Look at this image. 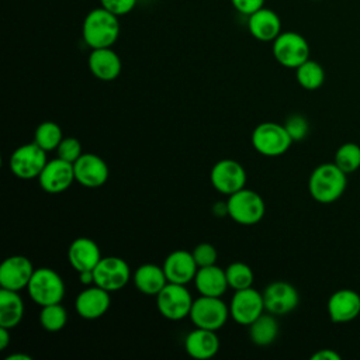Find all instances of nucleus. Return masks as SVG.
I'll return each mask as SVG.
<instances>
[{
    "instance_id": "15",
    "label": "nucleus",
    "mask_w": 360,
    "mask_h": 360,
    "mask_svg": "<svg viewBox=\"0 0 360 360\" xmlns=\"http://www.w3.org/2000/svg\"><path fill=\"white\" fill-rule=\"evenodd\" d=\"M34 266L31 260L21 255L7 257L0 266V285L6 290L21 291L27 288L32 274Z\"/></svg>"
},
{
    "instance_id": "35",
    "label": "nucleus",
    "mask_w": 360,
    "mask_h": 360,
    "mask_svg": "<svg viewBox=\"0 0 360 360\" xmlns=\"http://www.w3.org/2000/svg\"><path fill=\"white\" fill-rule=\"evenodd\" d=\"M193 257L197 263L198 267H205V266H212L217 263V257H218V253H217V249L214 245L211 243H207V242H202V243H198L194 249H193Z\"/></svg>"
},
{
    "instance_id": "5",
    "label": "nucleus",
    "mask_w": 360,
    "mask_h": 360,
    "mask_svg": "<svg viewBox=\"0 0 360 360\" xmlns=\"http://www.w3.org/2000/svg\"><path fill=\"white\" fill-rule=\"evenodd\" d=\"M291 143L287 129L277 122H262L252 132V145L263 156H280L290 149Z\"/></svg>"
},
{
    "instance_id": "36",
    "label": "nucleus",
    "mask_w": 360,
    "mask_h": 360,
    "mask_svg": "<svg viewBox=\"0 0 360 360\" xmlns=\"http://www.w3.org/2000/svg\"><path fill=\"white\" fill-rule=\"evenodd\" d=\"M101 6L115 15H125L134 10L136 6V0H100Z\"/></svg>"
},
{
    "instance_id": "9",
    "label": "nucleus",
    "mask_w": 360,
    "mask_h": 360,
    "mask_svg": "<svg viewBox=\"0 0 360 360\" xmlns=\"http://www.w3.org/2000/svg\"><path fill=\"white\" fill-rule=\"evenodd\" d=\"M46 162V152L35 142H31L18 146L11 153L8 166L15 177L30 180L39 176Z\"/></svg>"
},
{
    "instance_id": "23",
    "label": "nucleus",
    "mask_w": 360,
    "mask_h": 360,
    "mask_svg": "<svg viewBox=\"0 0 360 360\" xmlns=\"http://www.w3.org/2000/svg\"><path fill=\"white\" fill-rule=\"evenodd\" d=\"M184 349L193 359L207 360L218 353L219 339L215 330L195 328L186 336Z\"/></svg>"
},
{
    "instance_id": "3",
    "label": "nucleus",
    "mask_w": 360,
    "mask_h": 360,
    "mask_svg": "<svg viewBox=\"0 0 360 360\" xmlns=\"http://www.w3.org/2000/svg\"><path fill=\"white\" fill-rule=\"evenodd\" d=\"M65 290L62 277L49 267L35 269L27 285L30 298L39 307L60 302L65 297Z\"/></svg>"
},
{
    "instance_id": "2",
    "label": "nucleus",
    "mask_w": 360,
    "mask_h": 360,
    "mask_svg": "<svg viewBox=\"0 0 360 360\" xmlns=\"http://www.w3.org/2000/svg\"><path fill=\"white\" fill-rule=\"evenodd\" d=\"M346 173L342 172L333 162L316 166L308 180L311 197L321 204H330L339 200L347 186Z\"/></svg>"
},
{
    "instance_id": "22",
    "label": "nucleus",
    "mask_w": 360,
    "mask_h": 360,
    "mask_svg": "<svg viewBox=\"0 0 360 360\" xmlns=\"http://www.w3.org/2000/svg\"><path fill=\"white\" fill-rule=\"evenodd\" d=\"M89 69L94 77L103 82H111L121 73V59L111 48L93 49L89 56Z\"/></svg>"
},
{
    "instance_id": "25",
    "label": "nucleus",
    "mask_w": 360,
    "mask_h": 360,
    "mask_svg": "<svg viewBox=\"0 0 360 360\" xmlns=\"http://www.w3.org/2000/svg\"><path fill=\"white\" fill-rule=\"evenodd\" d=\"M167 277L165 274L163 266L153 263H145L135 270L134 284L145 295H158L160 290L167 284Z\"/></svg>"
},
{
    "instance_id": "6",
    "label": "nucleus",
    "mask_w": 360,
    "mask_h": 360,
    "mask_svg": "<svg viewBox=\"0 0 360 360\" xmlns=\"http://www.w3.org/2000/svg\"><path fill=\"white\" fill-rule=\"evenodd\" d=\"M190 319L195 328L218 330L228 321L229 307L221 300V297L201 295L193 301Z\"/></svg>"
},
{
    "instance_id": "39",
    "label": "nucleus",
    "mask_w": 360,
    "mask_h": 360,
    "mask_svg": "<svg viewBox=\"0 0 360 360\" xmlns=\"http://www.w3.org/2000/svg\"><path fill=\"white\" fill-rule=\"evenodd\" d=\"M8 328H3L0 326V350H6V347L10 343V333H8Z\"/></svg>"
},
{
    "instance_id": "1",
    "label": "nucleus",
    "mask_w": 360,
    "mask_h": 360,
    "mask_svg": "<svg viewBox=\"0 0 360 360\" xmlns=\"http://www.w3.org/2000/svg\"><path fill=\"white\" fill-rule=\"evenodd\" d=\"M84 42L91 48H111L120 35L118 15L103 6L87 13L82 27Z\"/></svg>"
},
{
    "instance_id": "28",
    "label": "nucleus",
    "mask_w": 360,
    "mask_h": 360,
    "mask_svg": "<svg viewBox=\"0 0 360 360\" xmlns=\"http://www.w3.org/2000/svg\"><path fill=\"white\" fill-rule=\"evenodd\" d=\"M295 77L302 89L316 90L325 82V70L316 60L308 59L295 69Z\"/></svg>"
},
{
    "instance_id": "8",
    "label": "nucleus",
    "mask_w": 360,
    "mask_h": 360,
    "mask_svg": "<svg viewBox=\"0 0 360 360\" xmlns=\"http://www.w3.org/2000/svg\"><path fill=\"white\" fill-rule=\"evenodd\" d=\"M273 55L281 66L297 69L301 63L309 59V45L298 32H280L273 41Z\"/></svg>"
},
{
    "instance_id": "33",
    "label": "nucleus",
    "mask_w": 360,
    "mask_h": 360,
    "mask_svg": "<svg viewBox=\"0 0 360 360\" xmlns=\"http://www.w3.org/2000/svg\"><path fill=\"white\" fill-rule=\"evenodd\" d=\"M283 125L287 129L288 135L291 136L292 142L302 141L308 135V131H309V124H308L307 118L301 114L290 115Z\"/></svg>"
},
{
    "instance_id": "27",
    "label": "nucleus",
    "mask_w": 360,
    "mask_h": 360,
    "mask_svg": "<svg viewBox=\"0 0 360 360\" xmlns=\"http://www.w3.org/2000/svg\"><path fill=\"white\" fill-rule=\"evenodd\" d=\"M276 315L267 312L262 314L249 325V338L257 346H267L273 343L278 335V322Z\"/></svg>"
},
{
    "instance_id": "32",
    "label": "nucleus",
    "mask_w": 360,
    "mask_h": 360,
    "mask_svg": "<svg viewBox=\"0 0 360 360\" xmlns=\"http://www.w3.org/2000/svg\"><path fill=\"white\" fill-rule=\"evenodd\" d=\"M225 274H226L228 285L231 288H233L235 291L252 287L253 280H255L252 269L246 263H242V262L231 263L225 269Z\"/></svg>"
},
{
    "instance_id": "38",
    "label": "nucleus",
    "mask_w": 360,
    "mask_h": 360,
    "mask_svg": "<svg viewBox=\"0 0 360 360\" xmlns=\"http://www.w3.org/2000/svg\"><path fill=\"white\" fill-rule=\"evenodd\" d=\"M311 360H340V354L333 349H321L311 356Z\"/></svg>"
},
{
    "instance_id": "30",
    "label": "nucleus",
    "mask_w": 360,
    "mask_h": 360,
    "mask_svg": "<svg viewBox=\"0 0 360 360\" xmlns=\"http://www.w3.org/2000/svg\"><path fill=\"white\" fill-rule=\"evenodd\" d=\"M333 163L346 174L354 173L360 167V146L354 142L342 143L335 152Z\"/></svg>"
},
{
    "instance_id": "16",
    "label": "nucleus",
    "mask_w": 360,
    "mask_h": 360,
    "mask_svg": "<svg viewBox=\"0 0 360 360\" xmlns=\"http://www.w3.org/2000/svg\"><path fill=\"white\" fill-rule=\"evenodd\" d=\"M75 179L84 187L96 188L108 180V166L103 158L94 153H82L73 163Z\"/></svg>"
},
{
    "instance_id": "10",
    "label": "nucleus",
    "mask_w": 360,
    "mask_h": 360,
    "mask_svg": "<svg viewBox=\"0 0 360 360\" xmlns=\"http://www.w3.org/2000/svg\"><path fill=\"white\" fill-rule=\"evenodd\" d=\"M94 284L112 292L125 287L131 278L128 263L117 256H105L93 270Z\"/></svg>"
},
{
    "instance_id": "13",
    "label": "nucleus",
    "mask_w": 360,
    "mask_h": 360,
    "mask_svg": "<svg viewBox=\"0 0 360 360\" xmlns=\"http://www.w3.org/2000/svg\"><path fill=\"white\" fill-rule=\"evenodd\" d=\"M38 181L41 188L49 194H59L66 191L72 183L76 181L73 163L60 158L48 160L38 176Z\"/></svg>"
},
{
    "instance_id": "12",
    "label": "nucleus",
    "mask_w": 360,
    "mask_h": 360,
    "mask_svg": "<svg viewBox=\"0 0 360 360\" xmlns=\"http://www.w3.org/2000/svg\"><path fill=\"white\" fill-rule=\"evenodd\" d=\"M263 311H266L263 294L253 287L235 291L229 302V315L240 325L249 326L263 314Z\"/></svg>"
},
{
    "instance_id": "37",
    "label": "nucleus",
    "mask_w": 360,
    "mask_h": 360,
    "mask_svg": "<svg viewBox=\"0 0 360 360\" xmlns=\"http://www.w3.org/2000/svg\"><path fill=\"white\" fill-rule=\"evenodd\" d=\"M231 3L236 11L248 17L264 7V0H231Z\"/></svg>"
},
{
    "instance_id": "24",
    "label": "nucleus",
    "mask_w": 360,
    "mask_h": 360,
    "mask_svg": "<svg viewBox=\"0 0 360 360\" xmlns=\"http://www.w3.org/2000/svg\"><path fill=\"white\" fill-rule=\"evenodd\" d=\"M194 284L201 295L208 297H222L229 287L225 270L217 264L198 267Z\"/></svg>"
},
{
    "instance_id": "4",
    "label": "nucleus",
    "mask_w": 360,
    "mask_h": 360,
    "mask_svg": "<svg viewBox=\"0 0 360 360\" xmlns=\"http://www.w3.org/2000/svg\"><path fill=\"white\" fill-rule=\"evenodd\" d=\"M264 201L253 190L242 188L226 201V214L240 225H255L264 217Z\"/></svg>"
},
{
    "instance_id": "20",
    "label": "nucleus",
    "mask_w": 360,
    "mask_h": 360,
    "mask_svg": "<svg viewBox=\"0 0 360 360\" xmlns=\"http://www.w3.org/2000/svg\"><path fill=\"white\" fill-rule=\"evenodd\" d=\"M101 257L103 256L98 245L86 236L76 238L68 248V260L77 273L94 270Z\"/></svg>"
},
{
    "instance_id": "7",
    "label": "nucleus",
    "mask_w": 360,
    "mask_h": 360,
    "mask_svg": "<svg viewBox=\"0 0 360 360\" xmlns=\"http://www.w3.org/2000/svg\"><path fill=\"white\" fill-rule=\"evenodd\" d=\"M193 298L184 284L167 283L156 295L160 315L169 321H180L190 315Z\"/></svg>"
},
{
    "instance_id": "31",
    "label": "nucleus",
    "mask_w": 360,
    "mask_h": 360,
    "mask_svg": "<svg viewBox=\"0 0 360 360\" xmlns=\"http://www.w3.org/2000/svg\"><path fill=\"white\" fill-rule=\"evenodd\" d=\"M68 322V312L66 309L58 304H51L41 307L39 312V323L48 332H59L65 328Z\"/></svg>"
},
{
    "instance_id": "11",
    "label": "nucleus",
    "mask_w": 360,
    "mask_h": 360,
    "mask_svg": "<svg viewBox=\"0 0 360 360\" xmlns=\"http://www.w3.org/2000/svg\"><path fill=\"white\" fill-rule=\"evenodd\" d=\"M210 180L217 191L231 195L245 188L246 172L239 162L233 159H222L212 166Z\"/></svg>"
},
{
    "instance_id": "34",
    "label": "nucleus",
    "mask_w": 360,
    "mask_h": 360,
    "mask_svg": "<svg viewBox=\"0 0 360 360\" xmlns=\"http://www.w3.org/2000/svg\"><path fill=\"white\" fill-rule=\"evenodd\" d=\"M56 153H58V158H60V159H63L66 162L75 163L80 158V155L83 153L82 152V143L75 136L63 138L60 141L59 146L56 148Z\"/></svg>"
},
{
    "instance_id": "19",
    "label": "nucleus",
    "mask_w": 360,
    "mask_h": 360,
    "mask_svg": "<svg viewBox=\"0 0 360 360\" xmlns=\"http://www.w3.org/2000/svg\"><path fill=\"white\" fill-rule=\"evenodd\" d=\"M163 270L169 283L187 285L190 281H194L198 266L191 252L174 250L165 259Z\"/></svg>"
},
{
    "instance_id": "29",
    "label": "nucleus",
    "mask_w": 360,
    "mask_h": 360,
    "mask_svg": "<svg viewBox=\"0 0 360 360\" xmlns=\"http://www.w3.org/2000/svg\"><path fill=\"white\" fill-rule=\"evenodd\" d=\"M62 139H63L62 129L53 121L41 122L34 132V142L39 145L45 152L56 150Z\"/></svg>"
},
{
    "instance_id": "21",
    "label": "nucleus",
    "mask_w": 360,
    "mask_h": 360,
    "mask_svg": "<svg viewBox=\"0 0 360 360\" xmlns=\"http://www.w3.org/2000/svg\"><path fill=\"white\" fill-rule=\"evenodd\" d=\"M248 28L257 41L273 42L281 32V20L276 11L262 7L248 17Z\"/></svg>"
},
{
    "instance_id": "26",
    "label": "nucleus",
    "mask_w": 360,
    "mask_h": 360,
    "mask_svg": "<svg viewBox=\"0 0 360 360\" xmlns=\"http://www.w3.org/2000/svg\"><path fill=\"white\" fill-rule=\"evenodd\" d=\"M24 316V301L18 291L0 290V326L13 329Z\"/></svg>"
},
{
    "instance_id": "41",
    "label": "nucleus",
    "mask_w": 360,
    "mask_h": 360,
    "mask_svg": "<svg viewBox=\"0 0 360 360\" xmlns=\"http://www.w3.org/2000/svg\"><path fill=\"white\" fill-rule=\"evenodd\" d=\"M6 360H32V357L28 354H24V353H14V354L7 356Z\"/></svg>"
},
{
    "instance_id": "18",
    "label": "nucleus",
    "mask_w": 360,
    "mask_h": 360,
    "mask_svg": "<svg viewBox=\"0 0 360 360\" xmlns=\"http://www.w3.org/2000/svg\"><path fill=\"white\" fill-rule=\"evenodd\" d=\"M111 305L110 291L93 284L79 292L75 301V308L79 316L83 319H98L101 318Z\"/></svg>"
},
{
    "instance_id": "17",
    "label": "nucleus",
    "mask_w": 360,
    "mask_h": 360,
    "mask_svg": "<svg viewBox=\"0 0 360 360\" xmlns=\"http://www.w3.org/2000/svg\"><path fill=\"white\" fill-rule=\"evenodd\" d=\"M326 309L332 322H350L360 315V294L352 288H340L329 297Z\"/></svg>"
},
{
    "instance_id": "14",
    "label": "nucleus",
    "mask_w": 360,
    "mask_h": 360,
    "mask_svg": "<svg viewBox=\"0 0 360 360\" xmlns=\"http://www.w3.org/2000/svg\"><path fill=\"white\" fill-rule=\"evenodd\" d=\"M262 294L264 309L273 315H285L295 309L300 302L297 288L287 281H273Z\"/></svg>"
},
{
    "instance_id": "40",
    "label": "nucleus",
    "mask_w": 360,
    "mask_h": 360,
    "mask_svg": "<svg viewBox=\"0 0 360 360\" xmlns=\"http://www.w3.org/2000/svg\"><path fill=\"white\" fill-rule=\"evenodd\" d=\"M79 278H80V281H82L84 285L94 284V274H93V270L80 271V273H79Z\"/></svg>"
}]
</instances>
